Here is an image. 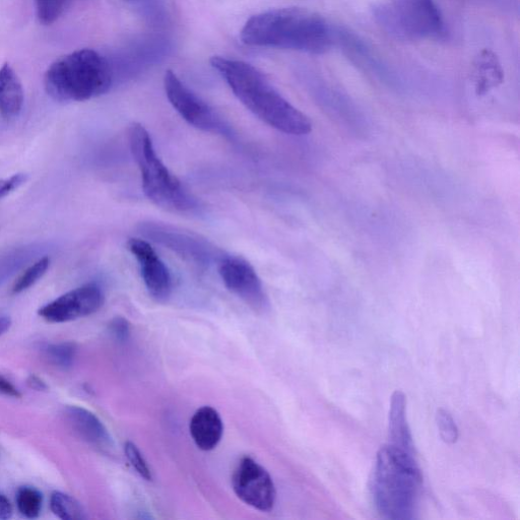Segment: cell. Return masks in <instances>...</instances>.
<instances>
[{
	"label": "cell",
	"mask_w": 520,
	"mask_h": 520,
	"mask_svg": "<svg viewBox=\"0 0 520 520\" xmlns=\"http://www.w3.org/2000/svg\"><path fill=\"white\" fill-rule=\"evenodd\" d=\"M125 457L136 472L146 481L153 480V473L140 448L132 441L124 445Z\"/></svg>",
	"instance_id": "603a6c76"
},
{
	"label": "cell",
	"mask_w": 520,
	"mask_h": 520,
	"mask_svg": "<svg viewBox=\"0 0 520 520\" xmlns=\"http://www.w3.org/2000/svg\"><path fill=\"white\" fill-rule=\"evenodd\" d=\"M190 436L201 450L211 451L222 440L224 423L221 415L212 407H203L194 413L189 424Z\"/></svg>",
	"instance_id": "4fadbf2b"
},
{
	"label": "cell",
	"mask_w": 520,
	"mask_h": 520,
	"mask_svg": "<svg viewBox=\"0 0 520 520\" xmlns=\"http://www.w3.org/2000/svg\"><path fill=\"white\" fill-rule=\"evenodd\" d=\"M113 84L109 61L92 49H81L54 61L44 77L46 93L62 103L84 102L106 94Z\"/></svg>",
	"instance_id": "277c9868"
},
{
	"label": "cell",
	"mask_w": 520,
	"mask_h": 520,
	"mask_svg": "<svg viewBox=\"0 0 520 520\" xmlns=\"http://www.w3.org/2000/svg\"><path fill=\"white\" fill-rule=\"evenodd\" d=\"M236 496L246 505L262 512L274 509L277 490L270 473L249 457L243 458L232 476Z\"/></svg>",
	"instance_id": "ba28073f"
},
{
	"label": "cell",
	"mask_w": 520,
	"mask_h": 520,
	"mask_svg": "<svg viewBox=\"0 0 520 520\" xmlns=\"http://www.w3.org/2000/svg\"><path fill=\"white\" fill-rule=\"evenodd\" d=\"M27 384L36 392H47L48 390V385L36 375H30L27 379Z\"/></svg>",
	"instance_id": "f1b7e54d"
},
{
	"label": "cell",
	"mask_w": 520,
	"mask_h": 520,
	"mask_svg": "<svg viewBox=\"0 0 520 520\" xmlns=\"http://www.w3.org/2000/svg\"><path fill=\"white\" fill-rule=\"evenodd\" d=\"M109 330L118 342H125L130 336V324L122 317L114 318L109 324Z\"/></svg>",
	"instance_id": "484cf974"
},
{
	"label": "cell",
	"mask_w": 520,
	"mask_h": 520,
	"mask_svg": "<svg viewBox=\"0 0 520 520\" xmlns=\"http://www.w3.org/2000/svg\"><path fill=\"white\" fill-rule=\"evenodd\" d=\"M436 423L441 439L447 444H454L459 439V427L449 412L440 409L436 415Z\"/></svg>",
	"instance_id": "cb8c5ba5"
},
{
	"label": "cell",
	"mask_w": 520,
	"mask_h": 520,
	"mask_svg": "<svg viewBox=\"0 0 520 520\" xmlns=\"http://www.w3.org/2000/svg\"><path fill=\"white\" fill-rule=\"evenodd\" d=\"M382 28L400 39H438L445 24L434 0H392L375 10Z\"/></svg>",
	"instance_id": "8992f818"
},
{
	"label": "cell",
	"mask_w": 520,
	"mask_h": 520,
	"mask_svg": "<svg viewBox=\"0 0 520 520\" xmlns=\"http://www.w3.org/2000/svg\"><path fill=\"white\" fill-rule=\"evenodd\" d=\"M422 484L415 454L389 443L379 449L371 478V493L383 518L414 519Z\"/></svg>",
	"instance_id": "3957f363"
},
{
	"label": "cell",
	"mask_w": 520,
	"mask_h": 520,
	"mask_svg": "<svg viewBox=\"0 0 520 520\" xmlns=\"http://www.w3.org/2000/svg\"><path fill=\"white\" fill-rule=\"evenodd\" d=\"M150 236L157 237L162 243L170 246L177 252H181L185 257L198 260V262H206L212 257V249L206 245L198 242V239H193L185 235L177 234L174 231L166 230L165 228L147 229Z\"/></svg>",
	"instance_id": "2e32d148"
},
{
	"label": "cell",
	"mask_w": 520,
	"mask_h": 520,
	"mask_svg": "<svg viewBox=\"0 0 520 520\" xmlns=\"http://www.w3.org/2000/svg\"><path fill=\"white\" fill-rule=\"evenodd\" d=\"M52 512L63 520L85 519V511L82 505L69 495L54 492L50 498Z\"/></svg>",
	"instance_id": "ac0fdd59"
},
{
	"label": "cell",
	"mask_w": 520,
	"mask_h": 520,
	"mask_svg": "<svg viewBox=\"0 0 520 520\" xmlns=\"http://www.w3.org/2000/svg\"><path fill=\"white\" fill-rule=\"evenodd\" d=\"M28 177L24 173H19L10 178L0 179V200L8 197L9 194L19 189L26 183Z\"/></svg>",
	"instance_id": "d4e9b609"
},
{
	"label": "cell",
	"mask_w": 520,
	"mask_h": 520,
	"mask_svg": "<svg viewBox=\"0 0 520 520\" xmlns=\"http://www.w3.org/2000/svg\"><path fill=\"white\" fill-rule=\"evenodd\" d=\"M68 0H35L36 14L39 22L50 26L61 16Z\"/></svg>",
	"instance_id": "7402d4cb"
},
{
	"label": "cell",
	"mask_w": 520,
	"mask_h": 520,
	"mask_svg": "<svg viewBox=\"0 0 520 520\" xmlns=\"http://www.w3.org/2000/svg\"><path fill=\"white\" fill-rule=\"evenodd\" d=\"M13 515V506L10 500L3 494H0V519L7 520Z\"/></svg>",
	"instance_id": "83f0119b"
},
{
	"label": "cell",
	"mask_w": 520,
	"mask_h": 520,
	"mask_svg": "<svg viewBox=\"0 0 520 520\" xmlns=\"http://www.w3.org/2000/svg\"><path fill=\"white\" fill-rule=\"evenodd\" d=\"M25 102L24 88L9 63L0 68V115L6 119L19 116Z\"/></svg>",
	"instance_id": "5bb4252c"
},
{
	"label": "cell",
	"mask_w": 520,
	"mask_h": 520,
	"mask_svg": "<svg viewBox=\"0 0 520 520\" xmlns=\"http://www.w3.org/2000/svg\"><path fill=\"white\" fill-rule=\"evenodd\" d=\"M130 152L140 169L146 197L157 207L173 213H193L197 199L182 185L159 158L148 130L139 123L128 129Z\"/></svg>",
	"instance_id": "5b68a950"
},
{
	"label": "cell",
	"mask_w": 520,
	"mask_h": 520,
	"mask_svg": "<svg viewBox=\"0 0 520 520\" xmlns=\"http://www.w3.org/2000/svg\"><path fill=\"white\" fill-rule=\"evenodd\" d=\"M43 351L51 364L61 369H69L74 365L77 346L70 342L50 344Z\"/></svg>",
	"instance_id": "ffe728a7"
},
{
	"label": "cell",
	"mask_w": 520,
	"mask_h": 520,
	"mask_svg": "<svg viewBox=\"0 0 520 520\" xmlns=\"http://www.w3.org/2000/svg\"><path fill=\"white\" fill-rule=\"evenodd\" d=\"M164 87L169 102L187 123L206 133L231 137V129L226 121L190 91L174 72H166Z\"/></svg>",
	"instance_id": "52a82bcc"
},
{
	"label": "cell",
	"mask_w": 520,
	"mask_h": 520,
	"mask_svg": "<svg viewBox=\"0 0 520 520\" xmlns=\"http://www.w3.org/2000/svg\"><path fill=\"white\" fill-rule=\"evenodd\" d=\"M49 267L50 258L48 256L36 260V262L28 267L15 282L12 288V293L18 295L33 287L44 277Z\"/></svg>",
	"instance_id": "d6986e66"
},
{
	"label": "cell",
	"mask_w": 520,
	"mask_h": 520,
	"mask_svg": "<svg viewBox=\"0 0 520 520\" xmlns=\"http://www.w3.org/2000/svg\"><path fill=\"white\" fill-rule=\"evenodd\" d=\"M238 100L257 118L291 136L311 133V120L286 100L268 77L253 65L221 56L211 59Z\"/></svg>",
	"instance_id": "6da1fadb"
},
{
	"label": "cell",
	"mask_w": 520,
	"mask_h": 520,
	"mask_svg": "<svg viewBox=\"0 0 520 520\" xmlns=\"http://www.w3.org/2000/svg\"><path fill=\"white\" fill-rule=\"evenodd\" d=\"M64 417L72 430L85 442L99 449H110L113 440L102 421L92 412L77 406L64 410Z\"/></svg>",
	"instance_id": "7c38bea8"
},
{
	"label": "cell",
	"mask_w": 520,
	"mask_h": 520,
	"mask_svg": "<svg viewBox=\"0 0 520 520\" xmlns=\"http://www.w3.org/2000/svg\"><path fill=\"white\" fill-rule=\"evenodd\" d=\"M499 59L489 50H484L476 59L474 79L478 94H485L503 81Z\"/></svg>",
	"instance_id": "e0dca14e"
},
{
	"label": "cell",
	"mask_w": 520,
	"mask_h": 520,
	"mask_svg": "<svg viewBox=\"0 0 520 520\" xmlns=\"http://www.w3.org/2000/svg\"><path fill=\"white\" fill-rule=\"evenodd\" d=\"M389 440V444L415 454L413 436L407 420V399L401 390H397L390 403Z\"/></svg>",
	"instance_id": "9a60e30c"
},
{
	"label": "cell",
	"mask_w": 520,
	"mask_h": 520,
	"mask_svg": "<svg viewBox=\"0 0 520 520\" xmlns=\"http://www.w3.org/2000/svg\"><path fill=\"white\" fill-rule=\"evenodd\" d=\"M219 273L227 289L250 308L258 312H265L269 308V297L263 282L246 259L240 256H223Z\"/></svg>",
	"instance_id": "9c48e42d"
},
{
	"label": "cell",
	"mask_w": 520,
	"mask_h": 520,
	"mask_svg": "<svg viewBox=\"0 0 520 520\" xmlns=\"http://www.w3.org/2000/svg\"><path fill=\"white\" fill-rule=\"evenodd\" d=\"M127 247L138 260L149 294L158 302L167 301L172 294L171 274L152 245L139 238L129 239Z\"/></svg>",
	"instance_id": "8fae6325"
},
{
	"label": "cell",
	"mask_w": 520,
	"mask_h": 520,
	"mask_svg": "<svg viewBox=\"0 0 520 520\" xmlns=\"http://www.w3.org/2000/svg\"><path fill=\"white\" fill-rule=\"evenodd\" d=\"M43 504L42 494L31 487H23L17 494V505L19 511L27 518H37Z\"/></svg>",
	"instance_id": "44dd1931"
},
{
	"label": "cell",
	"mask_w": 520,
	"mask_h": 520,
	"mask_svg": "<svg viewBox=\"0 0 520 520\" xmlns=\"http://www.w3.org/2000/svg\"><path fill=\"white\" fill-rule=\"evenodd\" d=\"M0 395L14 399L22 398L20 390L2 375H0Z\"/></svg>",
	"instance_id": "4316f807"
},
{
	"label": "cell",
	"mask_w": 520,
	"mask_h": 520,
	"mask_svg": "<svg viewBox=\"0 0 520 520\" xmlns=\"http://www.w3.org/2000/svg\"><path fill=\"white\" fill-rule=\"evenodd\" d=\"M241 41L248 46L289 49L310 54L328 52L334 32L319 15L298 8L272 10L250 18Z\"/></svg>",
	"instance_id": "7a4b0ae2"
},
{
	"label": "cell",
	"mask_w": 520,
	"mask_h": 520,
	"mask_svg": "<svg viewBox=\"0 0 520 520\" xmlns=\"http://www.w3.org/2000/svg\"><path fill=\"white\" fill-rule=\"evenodd\" d=\"M11 320L9 318H0V336H3L11 328Z\"/></svg>",
	"instance_id": "f546056e"
},
{
	"label": "cell",
	"mask_w": 520,
	"mask_h": 520,
	"mask_svg": "<svg viewBox=\"0 0 520 520\" xmlns=\"http://www.w3.org/2000/svg\"><path fill=\"white\" fill-rule=\"evenodd\" d=\"M100 287L88 284L58 297L39 309V315L50 323H63L92 315L104 304Z\"/></svg>",
	"instance_id": "30bf717a"
}]
</instances>
